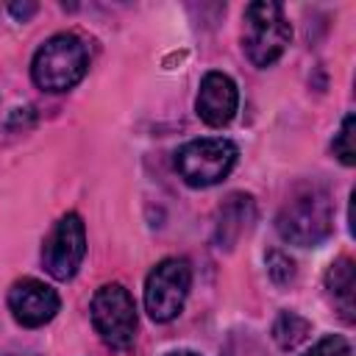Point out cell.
I'll return each mask as SVG.
<instances>
[{"mask_svg": "<svg viewBox=\"0 0 356 356\" xmlns=\"http://www.w3.org/2000/svg\"><path fill=\"white\" fill-rule=\"evenodd\" d=\"M236 145L222 136L211 139H192L175 150V170L184 178V184L195 189H206L228 178V172L236 164Z\"/></svg>", "mask_w": 356, "mask_h": 356, "instance_id": "obj_4", "label": "cell"}, {"mask_svg": "<svg viewBox=\"0 0 356 356\" xmlns=\"http://www.w3.org/2000/svg\"><path fill=\"white\" fill-rule=\"evenodd\" d=\"M267 273L275 284H289L295 278V261L281 250H270L267 253Z\"/></svg>", "mask_w": 356, "mask_h": 356, "instance_id": "obj_14", "label": "cell"}, {"mask_svg": "<svg viewBox=\"0 0 356 356\" xmlns=\"http://www.w3.org/2000/svg\"><path fill=\"white\" fill-rule=\"evenodd\" d=\"M92 325L100 339L117 350H125L136 339V303L122 284H103L89 306Z\"/></svg>", "mask_w": 356, "mask_h": 356, "instance_id": "obj_5", "label": "cell"}, {"mask_svg": "<svg viewBox=\"0 0 356 356\" xmlns=\"http://www.w3.org/2000/svg\"><path fill=\"white\" fill-rule=\"evenodd\" d=\"M245 31H242V47L256 67H270L281 58L292 39V28L284 17V8L273 0H256L245 6Z\"/></svg>", "mask_w": 356, "mask_h": 356, "instance_id": "obj_3", "label": "cell"}, {"mask_svg": "<svg viewBox=\"0 0 356 356\" xmlns=\"http://www.w3.org/2000/svg\"><path fill=\"white\" fill-rule=\"evenodd\" d=\"M309 334H312V323L306 317H300L298 312H281L273 323V339L284 350L298 348Z\"/></svg>", "mask_w": 356, "mask_h": 356, "instance_id": "obj_12", "label": "cell"}, {"mask_svg": "<svg viewBox=\"0 0 356 356\" xmlns=\"http://www.w3.org/2000/svg\"><path fill=\"white\" fill-rule=\"evenodd\" d=\"M236 108H239V89L234 78L217 70L206 72L197 89V100H195L197 117L211 128H222L234 120Z\"/></svg>", "mask_w": 356, "mask_h": 356, "instance_id": "obj_9", "label": "cell"}, {"mask_svg": "<svg viewBox=\"0 0 356 356\" xmlns=\"http://www.w3.org/2000/svg\"><path fill=\"white\" fill-rule=\"evenodd\" d=\"M192 267L186 259H164L159 261L145 281V309L156 323H170L181 314L184 300L189 295Z\"/></svg>", "mask_w": 356, "mask_h": 356, "instance_id": "obj_6", "label": "cell"}, {"mask_svg": "<svg viewBox=\"0 0 356 356\" xmlns=\"http://www.w3.org/2000/svg\"><path fill=\"white\" fill-rule=\"evenodd\" d=\"M325 289L331 292L337 309L342 312V317L348 323H353V312H356V267L348 256L337 259L328 273H325Z\"/></svg>", "mask_w": 356, "mask_h": 356, "instance_id": "obj_11", "label": "cell"}, {"mask_svg": "<svg viewBox=\"0 0 356 356\" xmlns=\"http://www.w3.org/2000/svg\"><path fill=\"white\" fill-rule=\"evenodd\" d=\"M353 134H356V117L353 114H345L342 125H339V134L334 136V156L345 164V167H353L356 164V145H353Z\"/></svg>", "mask_w": 356, "mask_h": 356, "instance_id": "obj_13", "label": "cell"}, {"mask_svg": "<svg viewBox=\"0 0 356 356\" xmlns=\"http://www.w3.org/2000/svg\"><path fill=\"white\" fill-rule=\"evenodd\" d=\"M250 220H253L250 195H231L217 211V245L234 248V242L248 231Z\"/></svg>", "mask_w": 356, "mask_h": 356, "instance_id": "obj_10", "label": "cell"}, {"mask_svg": "<svg viewBox=\"0 0 356 356\" xmlns=\"http://www.w3.org/2000/svg\"><path fill=\"white\" fill-rule=\"evenodd\" d=\"M303 356H353V350H350V342L345 337L328 334L320 342H314Z\"/></svg>", "mask_w": 356, "mask_h": 356, "instance_id": "obj_15", "label": "cell"}, {"mask_svg": "<svg viewBox=\"0 0 356 356\" xmlns=\"http://www.w3.org/2000/svg\"><path fill=\"white\" fill-rule=\"evenodd\" d=\"M83 256H86V228L83 220L75 211H70L47 234L42 245V264L56 281H70L78 273Z\"/></svg>", "mask_w": 356, "mask_h": 356, "instance_id": "obj_7", "label": "cell"}, {"mask_svg": "<svg viewBox=\"0 0 356 356\" xmlns=\"http://www.w3.org/2000/svg\"><path fill=\"white\" fill-rule=\"evenodd\" d=\"M89 70V53L81 36L56 33L50 36L33 56L31 75L33 83L44 92H67L72 89Z\"/></svg>", "mask_w": 356, "mask_h": 356, "instance_id": "obj_2", "label": "cell"}, {"mask_svg": "<svg viewBox=\"0 0 356 356\" xmlns=\"http://www.w3.org/2000/svg\"><path fill=\"white\" fill-rule=\"evenodd\" d=\"M58 306H61V300H58L56 289L39 278H19L8 289V309H11L14 320L25 328H39V325L50 323L56 317Z\"/></svg>", "mask_w": 356, "mask_h": 356, "instance_id": "obj_8", "label": "cell"}, {"mask_svg": "<svg viewBox=\"0 0 356 356\" xmlns=\"http://www.w3.org/2000/svg\"><path fill=\"white\" fill-rule=\"evenodd\" d=\"M275 228L284 242L298 248H314L334 231V209L331 197L320 186H300L281 206L275 217Z\"/></svg>", "mask_w": 356, "mask_h": 356, "instance_id": "obj_1", "label": "cell"}, {"mask_svg": "<svg viewBox=\"0 0 356 356\" xmlns=\"http://www.w3.org/2000/svg\"><path fill=\"white\" fill-rule=\"evenodd\" d=\"M8 11H11L17 19H28V17L36 11V3H25V6H8Z\"/></svg>", "mask_w": 356, "mask_h": 356, "instance_id": "obj_16", "label": "cell"}, {"mask_svg": "<svg viewBox=\"0 0 356 356\" xmlns=\"http://www.w3.org/2000/svg\"><path fill=\"white\" fill-rule=\"evenodd\" d=\"M170 356H197V353H192V350H175V353H170Z\"/></svg>", "mask_w": 356, "mask_h": 356, "instance_id": "obj_17", "label": "cell"}]
</instances>
